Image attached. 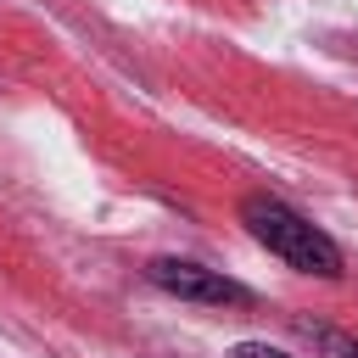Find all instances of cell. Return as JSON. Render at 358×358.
Instances as JSON below:
<instances>
[{
  "mask_svg": "<svg viewBox=\"0 0 358 358\" xmlns=\"http://www.w3.org/2000/svg\"><path fill=\"white\" fill-rule=\"evenodd\" d=\"M229 358H285V352H280V347H263V341H241Z\"/></svg>",
  "mask_w": 358,
  "mask_h": 358,
  "instance_id": "obj_4",
  "label": "cell"
},
{
  "mask_svg": "<svg viewBox=\"0 0 358 358\" xmlns=\"http://www.w3.org/2000/svg\"><path fill=\"white\" fill-rule=\"evenodd\" d=\"M291 330L313 347V358H358V336H347V330H336V324H324V319L296 313V319H291Z\"/></svg>",
  "mask_w": 358,
  "mask_h": 358,
  "instance_id": "obj_3",
  "label": "cell"
},
{
  "mask_svg": "<svg viewBox=\"0 0 358 358\" xmlns=\"http://www.w3.org/2000/svg\"><path fill=\"white\" fill-rule=\"evenodd\" d=\"M145 280H151L157 291H168V296H179V302H201V308H246V302H252V291H246L241 280H229V274H218V268H201V263H190V257H151Z\"/></svg>",
  "mask_w": 358,
  "mask_h": 358,
  "instance_id": "obj_2",
  "label": "cell"
},
{
  "mask_svg": "<svg viewBox=\"0 0 358 358\" xmlns=\"http://www.w3.org/2000/svg\"><path fill=\"white\" fill-rule=\"evenodd\" d=\"M241 224L252 229L257 246H268L280 263H291L296 274H313V280H341V246L313 224L302 218L296 207H285L280 196H246L241 201Z\"/></svg>",
  "mask_w": 358,
  "mask_h": 358,
  "instance_id": "obj_1",
  "label": "cell"
}]
</instances>
